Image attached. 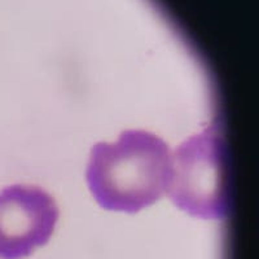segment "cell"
<instances>
[{
	"instance_id": "cell-1",
	"label": "cell",
	"mask_w": 259,
	"mask_h": 259,
	"mask_svg": "<svg viewBox=\"0 0 259 259\" xmlns=\"http://www.w3.org/2000/svg\"><path fill=\"white\" fill-rule=\"evenodd\" d=\"M171 174L167 143L148 131L127 130L115 143L92 148L85 178L101 207L133 214L167 193Z\"/></svg>"
},
{
	"instance_id": "cell-2",
	"label": "cell",
	"mask_w": 259,
	"mask_h": 259,
	"mask_svg": "<svg viewBox=\"0 0 259 259\" xmlns=\"http://www.w3.org/2000/svg\"><path fill=\"white\" fill-rule=\"evenodd\" d=\"M167 192L175 206L192 217L226 218L228 168L226 144L218 126L211 124L175 150Z\"/></svg>"
},
{
	"instance_id": "cell-3",
	"label": "cell",
	"mask_w": 259,
	"mask_h": 259,
	"mask_svg": "<svg viewBox=\"0 0 259 259\" xmlns=\"http://www.w3.org/2000/svg\"><path fill=\"white\" fill-rule=\"evenodd\" d=\"M59 207L39 187L16 186L0 191V259H21L51 239Z\"/></svg>"
}]
</instances>
